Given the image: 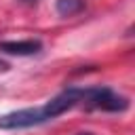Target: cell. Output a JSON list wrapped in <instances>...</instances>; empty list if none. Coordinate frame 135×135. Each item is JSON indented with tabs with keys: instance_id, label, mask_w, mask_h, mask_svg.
I'll list each match as a JSON object with an SVG mask.
<instances>
[{
	"instance_id": "ba28073f",
	"label": "cell",
	"mask_w": 135,
	"mask_h": 135,
	"mask_svg": "<svg viewBox=\"0 0 135 135\" xmlns=\"http://www.w3.org/2000/svg\"><path fill=\"white\" fill-rule=\"evenodd\" d=\"M76 135H93V133H89V131H80V133H76Z\"/></svg>"
},
{
	"instance_id": "7a4b0ae2",
	"label": "cell",
	"mask_w": 135,
	"mask_h": 135,
	"mask_svg": "<svg viewBox=\"0 0 135 135\" xmlns=\"http://www.w3.org/2000/svg\"><path fill=\"white\" fill-rule=\"evenodd\" d=\"M80 101H82V86H70V89L61 91L59 95H55L53 99H49V101L42 105V114H44V118H46V122H49V120L65 114L68 110L78 108Z\"/></svg>"
},
{
	"instance_id": "8992f818",
	"label": "cell",
	"mask_w": 135,
	"mask_h": 135,
	"mask_svg": "<svg viewBox=\"0 0 135 135\" xmlns=\"http://www.w3.org/2000/svg\"><path fill=\"white\" fill-rule=\"evenodd\" d=\"M8 68H11V65H8L6 61H2V59H0V72H8Z\"/></svg>"
},
{
	"instance_id": "277c9868",
	"label": "cell",
	"mask_w": 135,
	"mask_h": 135,
	"mask_svg": "<svg viewBox=\"0 0 135 135\" xmlns=\"http://www.w3.org/2000/svg\"><path fill=\"white\" fill-rule=\"evenodd\" d=\"M42 51V42L36 38H27V40H4L0 42V53L6 55H17V57H30V55H38Z\"/></svg>"
},
{
	"instance_id": "6da1fadb",
	"label": "cell",
	"mask_w": 135,
	"mask_h": 135,
	"mask_svg": "<svg viewBox=\"0 0 135 135\" xmlns=\"http://www.w3.org/2000/svg\"><path fill=\"white\" fill-rule=\"evenodd\" d=\"M80 108L101 110V112H124L129 110V99L112 91L110 86H82Z\"/></svg>"
},
{
	"instance_id": "52a82bcc",
	"label": "cell",
	"mask_w": 135,
	"mask_h": 135,
	"mask_svg": "<svg viewBox=\"0 0 135 135\" xmlns=\"http://www.w3.org/2000/svg\"><path fill=\"white\" fill-rule=\"evenodd\" d=\"M21 2H25V4H34V2H38V0H21Z\"/></svg>"
},
{
	"instance_id": "3957f363",
	"label": "cell",
	"mask_w": 135,
	"mask_h": 135,
	"mask_svg": "<svg viewBox=\"0 0 135 135\" xmlns=\"http://www.w3.org/2000/svg\"><path fill=\"white\" fill-rule=\"evenodd\" d=\"M44 122H46V118L42 114V108H23V110H15V112L0 116V129L2 131L38 127V124H44Z\"/></svg>"
},
{
	"instance_id": "5b68a950",
	"label": "cell",
	"mask_w": 135,
	"mask_h": 135,
	"mask_svg": "<svg viewBox=\"0 0 135 135\" xmlns=\"http://www.w3.org/2000/svg\"><path fill=\"white\" fill-rule=\"evenodd\" d=\"M86 6L84 0H55V11L61 17H74L78 13H82Z\"/></svg>"
}]
</instances>
